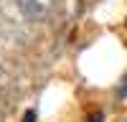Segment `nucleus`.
<instances>
[{
  "label": "nucleus",
  "mask_w": 127,
  "mask_h": 122,
  "mask_svg": "<svg viewBox=\"0 0 127 122\" xmlns=\"http://www.w3.org/2000/svg\"><path fill=\"white\" fill-rule=\"evenodd\" d=\"M13 3L20 8V13L28 15V18H33V20H41V18H46L48 13V0H13Z\"/></svg>",
  "instance_id": "f257e3e1"
},
{
  "label": "nucleus",
  "mask_w": 127,
  "mask_h": 122,
  "mask_svg": "<svg viewBox=\"0 0 127 122\" xmlns=\"http://www.w3.org/2000/svg\"><path fill=\"white\" fill-rule=\"evenodd\" d=\"M5 74V69H3V61H0V76H3Z\"/></svg>",
  "instance_id": "f03ea898"
}]
</instances>
